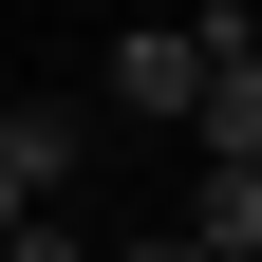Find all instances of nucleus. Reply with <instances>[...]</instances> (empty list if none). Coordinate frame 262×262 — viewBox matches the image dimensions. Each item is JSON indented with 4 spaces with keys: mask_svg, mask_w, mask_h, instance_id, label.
Returning <instances> with one entry per match:
<instances>
[{
    "mask_svg": "<svg viewBox=\"0 0 262 262\" xmlns=\"http://www.w3.org/2000/svg\"><path fill=\"white\" fill-rule=\"evenodd\" d=\"M225 56H244V19H187V38H131V56H113V113H131V131H187Z\"/></svg>",
    "mask_w": 262,
    "mask_h": 262,
    "instance_id": "nucleus-1",
    "label": "nucleus"
},
{
    "mask_svg": "<svg viewBox=\"0 0 262 262\" xmlns=\"http://www.w3.org/2000/svg\"><path fill=\"white\" fill-rule=\"evenodd\" d=\"M75 169H94V94H0V187H19V206H56Z\"/></svg>",
    "mask_w": 262,
    "mask_h": 262,
    "instance_id": "nucleus-2",
    "label": "nucleus"
},
{
    "mask_svg": "<svg viewBox=\"0 0 262 262\" xmlns=\"http://www.w3.org/2000/svg\"><path fill=\"white\" fill-rule=\"evenodd\" d=\"M187 131H206V169H262V56H225V75H206V113H187Z\"/></svg>",
    "mask_w": 262,
    "mask_h": 262,
    "instance_id": "nucleus-3",
    "label": "nucleus"
},
{
    "mask_svg": "<svg viewBox=\"0 0 262 262\" xmlns=\"http://www.w3.org/2000/svg\"><path fill=\"white\" fill-rule=\"evenodd\" d=\"M169 225H187V244H206V262H244V244H262V169H206V187H187Z\"/></svg>",
    "mask_w": 262,
    "mask_h": 262,
    "instance_id": "nucleus-4",
    "label": "nucleus"
},
{
    "mask_svg": "<svg viewBox=\"0 0 262 262\" xmlns=\"http://www.w3.org/2000/svg\"><path fill=\"white\" fill-rule=\"evenodd\" d=\"M0 262H113V244H75L56 206H19V244H0Z\"/></svg>",
    "mask_w": 262,
    "mask_h": 262,
    "instance_id": "nucleus-5",
    "label": "nucleus"
},
{
    "mask_svg": "<svg viewBox=\"0 0 262 262\" xmlns=\"http://www.w3.org/2000/svg\"><path fill=\"white\" fill-rule=\"evenodd\" d=\"M113 262H206V244H187V225H131V244H113Z\"/></svg>",
    "mask_w": 262,
    "mask_h": 262,
    "instance_id": "nucleus-6",
    "label": "nucleus"
},
{
    "mask_svg": "<svg viewBox=\"0 0 262 262\" xmlns=\"http://www.w3.org/2000/svg\"><path fill=\"white\" fill-rule=\"evenodd\" d=\"M0 244H19V187H0Z\"/></svg>",
    "mask_w": 262,
    "mask_h": 262,
    "instance_id": "nucleus-7",
    "label": "nucleus"
},
{
    "mask_svg": "<svg viewBox=\"0 0 262 262\" xmlns=\"http://www.w3.org/2000/svg\"><path fill=\"white\" fill-rule=\"evenodd\" d=\"M244 56H262V19H244Z\"/></svg>",
    "mask_w": 262,
    "mask_h": 262,
    "instance_id": "nucleus-8",
    "label": "nucleus"
},
{
    "mask_svg": "<svg viewBox=\"0 0 262 262\" xmlns=\"http://www.w3.org/2000/svg\"><path fill=\"white\" fill-rule=\"evenodd\" d=\"M244 262H262V244H244Z\"/></svg>",
    "mask_w": 262,
    "mask_h": 262,
    "instance_id": "nucleus-9",
    "label": "nucleus"
}]
</instances>
